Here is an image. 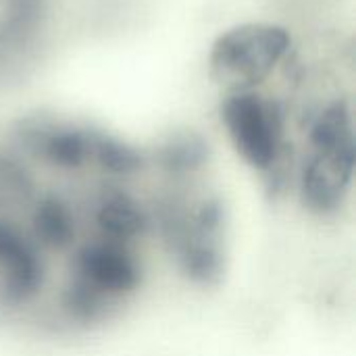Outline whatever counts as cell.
I'll return each instance as SVG.
<instances>
[{
  "mask_svg": "<svg viewBox=\"0 0 356 356\" xmlns=\"http://www.w3.org/2000/svg\"><path fill=\"white\" fill-rule=\"evenodd\" d=\"M223 121L238 150L259 169H269L280 154L284 123L277 106L259 94L240 92L225 100Z\"/></svg>",
  "mask_w": 356,
  "mask_h": 356,
  "instance_id": "7a4b0ae2",
  "label": "cell"
},
{
  "mask_svg": "<svg viewBox=\"0 0 356 356\" xmlns=\"http://www.w3.org/2000/svg\"><path fill=\"white\" fill-rule=\"evenodd\" d=\"M288 46L290 38L282 27L263 23L242 25L221 35L215 44L211 56L213 71L238 83H257L271 73Z\"/></svg>",
  "mask_w": 356,
  "mask_h": 356,
  "instance_id": "6da1fadb",
  "label": "cell"
}]
</instances>
